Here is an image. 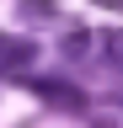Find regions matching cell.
Wrapping results in <instances>:
<instances>
[{
	"label": "cell",
	"instance_id": "1",
	"mask_svg": "<svg viewBox=\"0 0 123 128\" xmlns=\"http://www.w3.org/2000/svg\"><path fill=\"white\" fill-rule=\"evenodd\" d=\"M38 102H48L54 112H91V96L75 86V80H59V75H16Z\"/></svg>",
	"mask_w": 123,
	"mask_h": 128
},
{
	"label": "cell",
	"instance_id": "2",
	"mask_svg": "<svg viewBox=\"0 0 123 128\" xmlns=\"http://www.w3.org/2000/svg\"><path fill=\"white\" fill-rule=\"evenodd\" d=\"M54 11H59V0H16V16H22V22H48Z\"/></svg>",
	"mask_w": 123,
	"mask_h": 128
},
{
	"label": "cell",
	"instance_id": "3",
	"mask_svg": "<svg viewBox=\"0 0 123 128\" xmlns=\"http://www.w3.org/2000/svg\"><path fill=\"white\" fill-rule=\"evenodd\" d=\"M32 54H38V48L27 43V38L22 43H6V54H0V59H6V75H16V64H32Z\"/></svg>",
	"mask_w": 123,
	"mask_h": 128
},
{
	"label": "cell",
	"instance_id": "4",
	"mask_svg": "<svg viewBox=\"0 0 123 128\" xmlns=\"http://www.w3.org/2000/svg\"><path fill=\"white\" fill-rule=\"evenodd\" d=\"M64 48H70V54H86V48H91V38H86V32H70V38H64Z\"/></svg>",
	"mask_w": 123,
	"mask_h": 128
},
{
	"label": "cell",
	"instance_id": "5",
	"mask_svg": "<svg viewBox=\"0 0 123 128\" xmlns=\"http://www.w3.org/2000/svg\"><path fill=\"white\" fill-rule=\"evenodd\" d=\"M91 6H102V11H123V0H91Z\"/></svg>",
	"mask_w": 123,
	"mask_h": 128
}]
</instances>
